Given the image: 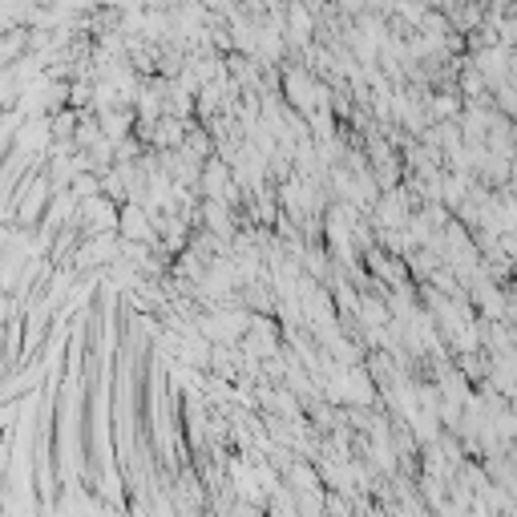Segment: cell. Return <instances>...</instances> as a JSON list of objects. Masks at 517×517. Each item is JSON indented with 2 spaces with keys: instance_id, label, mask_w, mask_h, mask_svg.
<instances>
[{
  "instance_id": "1",
  "label": "cell",
  "mask_w": 517,
  "mask_h": 517,
  "mask_svg": "<svg viewBox=\"0 0 517 517\" xmlns=\"http://www.w3.org/2000/svg\"><path fill=\"white\" fill-rule=\"evenodd\" d=\"M433 114L457 122V114H461V93H457V89H453V93H437V97H433Z\"/></svg>"
}]
</instances>
